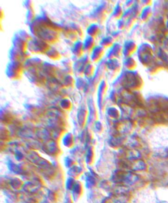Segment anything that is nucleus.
<instances>
[{
  "label": "nucleus",
  "mask_w": 168,
  "mask_h": 203,
  "mask_svg": "<svg viewBox=\"0 0 168 203\" xmlns=\"http://www.w3.org/2000/svg\"><path fill=\"white\" fill-rule=\"evenodd\" d=\"M100 32V28L97 24H92L89 26L87 29V33L89 36V37L94 38L99 34Z\"/></svg>",
  "instance_id": "obj_8"
},
{
  "label": "nucleus",
  "mask_w": 168,
  "mask_h": 203,
  "mask_svg": "<svg viewBox=\"0 0 168 203\" xmlns=\"http://www.w3.org/2000/svg\"><path fill=\"white\" fill-rule=\"evenodd\" d=\"M47 55L48 56L50 59L53 60H57L59 59L60 53L59 52L55 49H49L48 51L47 52Z\"/></svg>",
  "instance_id": "obj_11"
},
{
  "label": "nucleus",
  "mask_w": 168,
  "mask_h": 203,
  "mask_svg": "<svg viewBox=\"0 0 168 203\" xmlns=\"http://www.w3.org/2000/svg\"><path fill=\"white\" fill-rule=\"evenodd\" d=\"M123 52V48L122 45H120L119 44H116L114 45L112 49L110 51L109 54H108V57L109 59H118L119 57L122 55V53Z\"/></svg>",
  "instance_id": "obj_3"
},
{
  "label": "nucleus",
  "mask_w": 168,
  "mask_h": 203,
  "mask_svg": "<svg viewBox=\"0 0 168 203\" xmlns=\"http://www.w3.org/2000/svg\"><path fill=\"white\" fill-rule=\"evenodd\" d=\"M125 66L127 68L128 70H132L134 69L135 67L136 66V62L131 57H128V58L125 60L124 62Z\"/></svg>",
  "instance_id": "obj_12"
},
{
  "label": "nucleus",
  "mask_w": 168,
  "mask_h": 203,
  "mask_svg": "<svg viewBox=\"0 0 168 203\" xmlns=\"http://www.w3.org/2000/svg\"><path fill=\"white\" fill-rule=\"evenodd\" d=\"M94 44H95V41H94V38L91 37H88L83 42L84 51L87 52H90L91 51L93 50L94 49Z\"/></svg>",
  "instance_id": "obj_6"
},
{
  "label": "nucleus",
  "mask_w": 168,
  "mask_h": 203,
  "mask_svg": "<svg viewBox=\"0 0 168 203\" xmlns=\"http://www.w3.org/2000/svg\"><path fill=\"white\" fill-rule=\"evenodd\" d=\"M120 62L118 61L116 59H111V61L108 62V69L114 72H118L120 70Z\"/></svg>",
  "instance_id": "obj_9"
},
{
  "label": "nucleus",
  "mask_w": 168,
  "mask_h": 203,
  "mask_svg": "<svg viewBox=\"0 0 168 203\" xmlns=\"http://www.w3.org/2000/svg\"><path fill=\"white\" fill-rule=\"evenodd\" d=\"M73 53L75 55V56L80 57H81L83 53H84V48H83V44L80 43V41H78V42L76 43L74 45V48H73Z\"/></svg>",
  "instance_id": "obj_7"
},
{
  "label": "nucleus",
  "mask_w": 168,
  "mask_h": 203,
  "mask_svg": "<svg viewBox=\"0 0 168 203\" xmlns=\"http://www.w3.org/2000/svg\"><path fill=\"white\" fill-rule=\"evenodd\" d=\"M136 49V45L133 41H127L123 48V53L127 57L132 55Z\"/></svg>",
  "instance_id": "obj_5"
},
{
  "label": "nucleus",
  "mask_w": 168,
  "mask_h": 203,
  "mask_svg": "<svg viewBox=\"0 0 168 203\" xmlns=\"http://www.w3.org/2000/svg\"><path fill=\"white\" fill-rule=\"evenodd\" d=\"M104 53V48L103 47H97L93 50L91 59L93 62H97L102 59Z\"/></svg>",
  "instance_id": "obj_4"
},
{
  "label": "nucleus",
  "mask_w": 168,
  "mask_h": 203,
  "mask_svg": "<svg viewBox=\"0 0 168 203\" xmlns=\"http://www.w3.org/2000/svg\"><path fill=\"white\" fill-rule=\"evenodd\" d=\"M31 45L29 46V49L35 53H45L50 49L48 44L44 40H31Z\"/></svg>",
  "instance_id": "obj_1"
},
{
  "label": "nucleus",
  "mask_w": 168,
  "mask_h": 203,
  "mask_svg": "<svg viewBox=\"0 0 168 203\" xmlns=\"http://www.w3.org/2000/svg\"><path fill=\"white\" fill-rule=\"evenodd\" d=\"M44 71L46 73V74H48L49 75V72H52V73H55V68L54 67L53 65H49V66H45L44 68Z\"/></svg>",
  "instance_id": "obj_18"
},
{
  "label": "nucleus",
  "mask_w": 168,
  "mask_h": 203,
  "mask_svg": "<svg viewBox=\"0 0 168 203\" xmlns=\"http://www.w3.org/2000/svg\"><path fill=\"white\" fill-rule=\"evenodd\" d=\"M108 113L111 116L116 117L117 115H119V111L116 107H110L108 110Z\"/></svg>",
  "instance_id": "obj_17"
},
{
  "label": "nucleus",
  "mask_w": 168,
  "mask_h": 203,
  "mask_svg": "<svg viewBox=\"0 0 168 203\" xmlns=\"http://www.w3.org/2000/svg\"><path fill=\"white\" fill-rule=\"evenodd\" d=\"M123 14V11H122V9L120 6H118L116 7L113 15H114V17L116 19H120L121 17H122V15Z\"/></svg>",
  "instance_id": "obj_15"
},
{
  "label": "nucleus",
  "mask_w": 168,
  "mask_h": 203,
  "mask_svg": "<svg viewBox=\"0 0 168 203\" xmlns=\"http://www.w3.org/2000/svg\"><path fill=\"white\" fill-rule=\"evenodd\" d=\"M74 83L73 78H72L70 76H68L65 78V85L66 87H72Z\"/></svg>",
  "instance_id": "obj_16"
},
{
  "label": "nucleus",
  "mask_w": 168,
  "mask_h": 203,
  "mask_svg": "<svg viewBox=\"0 0 168 203\" xmlns=\"http://www.w3.org/2000/svg\"><path fill=\"white\" fill-rule=\"evenodd\" d=\"M94 70H95V68H94V65L93 64L89 63L86 67L85 72H84V74L87 77H91L94 74Z\"/></svg>",
  "instance_id": "obj_13"
},
{
  "label": "nucleus",
  "mask_w": 168,
  "mask_h": 203,
  "mask_svg": "<svg viewBox=\"0 0 168 203\" xmlns=\"http://www.w3.org/2000/svg\"><path fill=\"white\" fill-rule=\"evenodd\" d=\"M61 107L65 110H69L72 107V103L68 99H64L61 101Z\"/></svg>",
  "instance_id": "obj_14"
},
{
  "label": "nucleus",
  "mask_w": 168,
  "mask_h": 203,
  "mask_svg": "<svg viewBox=\"0 0 168 203\" xmlns=\"http://www.w3.org/2000/svg\"><path fill=\"white\" fill-rule=\"evenodd\" d=\"M114 39L113 37H111V36H108L107 38H104L101 41V47H103V48H108L111 47L114 43Z\"/></svg>",
  "instance_id": "obj_10"
},
{
  "label": "nucleus",
  "mask_w": 168,
  "mask_h": 203,
  "mask_svg": "<svg viewBox=\"0 0 168 203\" xmlns=\"http://www.w3.org/2000/svg\"><path fill=\"white\" fill-rule=\"evenodd\" d=\"M7 70H10L9 72H7V74L10 78L14 79H17L20 76V73H22L23 67L20 62L15 61L14 63L10 65V68H8Z\"/></svg>",
  "instance_id": "obj_2"
}]
</instances>
